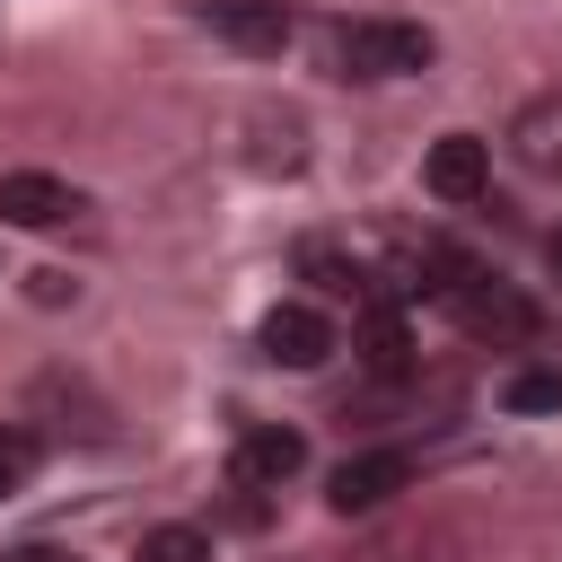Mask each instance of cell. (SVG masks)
I'll return each instance as SVG.
<instances>
[{
  "label": "cell",
  "instance_id": "1",
  "mask_svg": "<svg viewBox=\"0 0 562 562\" xmlns=\"http://www.w3.org/2000/svg\"><path fill=\"white\" fill-rule=\"evenodd\" d=\"M307 53L325 79H351V88H386V79H413L430 70V26L413 18H316L307 26Z\"/></svg>",
  "mask_w": 562,
  "mask_h": 562
},
{
  "label": "cell",
  "instance_id": "2",
  "mask_svg": "<svg viewBox=\"0 0 562 562\" xmlns=\"http://www.w3.org/2000/svg\"><path fill=\"white\" fill-rule=\"evenodd\" d=\"M439 307H448L474 342H492V351H509V342L536 334V299H527L518 281H501V272H483V263H465V272L439 290Z\"/></svg>",
  "mask_w": 562,
  "mask_h": 562
},
{
  "label": "cell",
  "instance_id": "3",
  "mask_svg": "<svg viewBox=\"0 0 562 562\" xmlns=\"http://www.w3.org/2000/svg\"><path fill=\"white\" fill-rule=\"evenodd\" d=\"M255 351H263L272 369H325V360L342 351V334H334V316H325L316 299H272V307L255 316Z\"/></svg>",
  "mask_w": 562,
  "mask_h": 562
},
{
  "label": "cell",
  "instance_id": "4",
  "mask_svg": "<svg viewBox=\"0 0 562 562\" xmlns=\"http://www.w3.org/2000/svg\"><path fill=\"white\" fill-rule=\"evenodd\" d=\"M202 26H211L228 53H246V61H281V53L299 44L290 0H202Z\"/></svg>",
  "mask_w": 562,
  "mask_h": 562
},
{
  "label": "cell",
  "instance_id": "5",
  "mask_svg": "<svg viewBox=\"0 0 562 562\" xmlns=\"http://www.w3.org/2000/svg\"><path fill=\"white\" fill-rule=\"evenodd\" d=\"M422 193L448 202V211H474L492 193V140L483 132H439L430 158H422Z\"/></svg>",
  "mask_w": 562,
  "mask_h": 562
},
{
  "label": "cell",
  "instance_id": "6",
  "mask_svg": "<svg viewBox=\"0 0 562 562\" xmlns=\"http://www.w3.org/2000/svg\"><path fill=\"white\" fill-rule=\"evenodd\" d=\"M299 465H307V439L281 430V422H255V430H237V448H228V483H237V492H281Z\"/></svg>",
  "mask_w": 562,
  "mask_h": 562
},
{
  "label": "cell",
  "instance_id": "7",
  "mask_svg": "<svg viewBox=\"0 0 562 562\" xmlns=\"http://www.w3.org/2000/svg\"><path fill=\"white\" fill-rule=\"evenodd\" d=\"M79 211H88V193L61 184V176H44V167H9V176H0V220H9V228H61V220H79Z\"/></svg>",
  "mask_w": 562,
  "mask_h": 562
},
{
  "label": "cell",
  "instance_id": "8",
  "mask_svg": "<svg viewBox=\"0 0 562 562\" xmlns=\"http://www.w3.org/2000/svg\"><path fill=\"white\" fill-rule=\"evenodd\" d=\"M404 483H413V457H404V448H360V457H342V465H334L325 501L351 518V509H378V501H395Z\"/></svg>",
  "mask_w": 562,
  "mask_h": 562
},
{
  "label": "cell",
  "instance_id": "9",
  "mask_svg": "<svg viewBox=\"0 0 562 562\" xmlns=\"http://www.w3.org/2000/svg\"><path fill=\"white\" fill-rule=\"evenodd\" d=\"M509 158L527 167V176H544V184H562V88H544V97H527L518 114H509Z\"/></svg>",
  "mask_w": 562,
  "mask_h": 562
},
{
  "label": "cell",
  "instance_id": "10",
  "mask_svg": "<svg viewBox=\"0 0 562 562\" xmlns=\"http://www.w3.org/2000/svg\"><path fill=\"white\" fill-rule=\"evenodd\" d=\"M369 369H378V378H404V369H413V334H404V307H369Z\"/></svg>",
  "mask_w": 562,
  "mask_h": 562
},
{
  "label": "cell",
  "instance_id": "11",
  "mask_svg": "<svg viewBox=\"0 0 562 562\" xmlns=\"http://www.w3.org/2000/svg\"><path fill=\"white\" fill-rule=\"evenodd\" d=\"M501 404H509V413H562V369H518V378L501 386Z\"/></svg>",
  "mask_w": 562,
  "mask_h": 562
},
{
  "label": "cell",
  "instance_id": "12",
  "mask_svg": "<svg viewBox=\"0 0 562 562\" xmlns=\"http://www.w3.org/2000/svg\"><path fill=\"white\" fill-rule=\"evenodd\" d=\"M140 562H211V536L202 527H149L140 536Z\"/></svg>",
  "mask_w": 562,
  "mask_h": 562
},
{
  "label": "cell",
  "instance_id": "13",
  "mask_svg": "<svg viewBox=\"0 0 562 562\" xmlns=\"http://www.w3.org/2000/svg\"><path fill=\"white\" fill-rule=\"evenodd\" d=\"M26 474H35V439L26 430H0V501H18Z\"/></svg>",
  "mask_w": 562,
  "mask_h": 562
},
{
  "label": "cell",
  "instance_id": "14",
  "mask_svg": "<svg viewBox=\"0 0 562 562\" xmlns=\"http://www.w3.org/2000/svg\"><path fill=\"white\" fill-rule=\"evenodd\" d=\"M0 562H70V553H53V544H18V553H0Z\"/></svg>",
  "mask_w": 562,
  "mask_h": 562
},
{
  "label": "cell",
  "instance_id": "15",
  "mask_svg": "<svg viewBox=\"0 0 562 562\" xmlns=\"http://www.w3.org/2000/svg\"><path fill=\"white\" fill-rule=\"evenodd\" d=\"M553 263H562V237H553Z\"/></svg>",
  "mask_w": 562,
  "mask_h": 562
}]
</instances>
